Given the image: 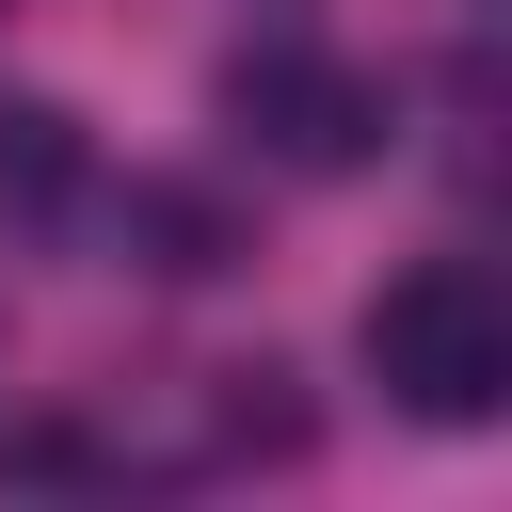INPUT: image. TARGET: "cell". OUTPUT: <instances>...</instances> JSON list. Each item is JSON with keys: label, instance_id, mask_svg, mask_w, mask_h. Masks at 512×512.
I'll list each match as a JSON object with an SVG mask.
<instances>
[{"label": "cell", "instance_id": "obj_1", "mask_svg": "<svg viewBox=\"0 0 512 512\" xmlns=\"http://www.w3.org/2000/svg\"><path fill=\"white\" fill-rule=\"evenodd\" d=\"M368 384H384L400 416H432V432H480V416L512 400V288H496L480 256L384 272V288H368Z\"/></svg>", "mask_w": 512, "mask_h": 512}, {"label": "cell", "instance_id": "obj_2", "mask_svg": "<svg viewBox=\"0 0 512 512\" xmlns=\"http://www.w3.org/2000/svg\"><path fill=\"white\" fill-rule=\"evenodd\" d=\"M224 128L256 144V160H288V176H352V160H384V80L368 64H336V48H304V32H272V48H240L224 64Z\"/></svg>", "mask_w": 512, "mask_h": 512}, {"label": "cell", "instance_id": "obj_3", "mask_svg": "<svg viewBox=\"0 0 512 512\" xmlns=\"http://www.w3.org/2000/svg\"><path fill=\"white\" fill-rule=\"evenodd\" d=\"M112 240H128V272H176V288L240 256V224H224L192 176H128V192H112Z\"/></svg>", "mask_w": 512, "mask_h": 512}, {"label": "cell", "instance_id": "obj_4", "mask_svg": "<svg viewBox=\"0 0 512 512\" xmlns=\"http://www.w3.org/2000/svg\"><path fill=\"white\" fill-rule=\"evenodd\" d=\"M80 112H48V96H0V208L16 224H48V208H80Z\"/></svg>", "mask_w": 512, "mask_h": 512}, {"label": "cell", "instance_id": "obj_5", "mask_svg": "<svg viewBox=\"0 0 512 512\" xmlns=\"http://www.w3.org/2000/svg\"><path fill=\"white\" fill-rule=\"evenodd\" d=\"M0 480H96V432H64V416H16V432H0Z\"/></svg>", "mask_w": 512, "mask_h": 512}]
</instances>
